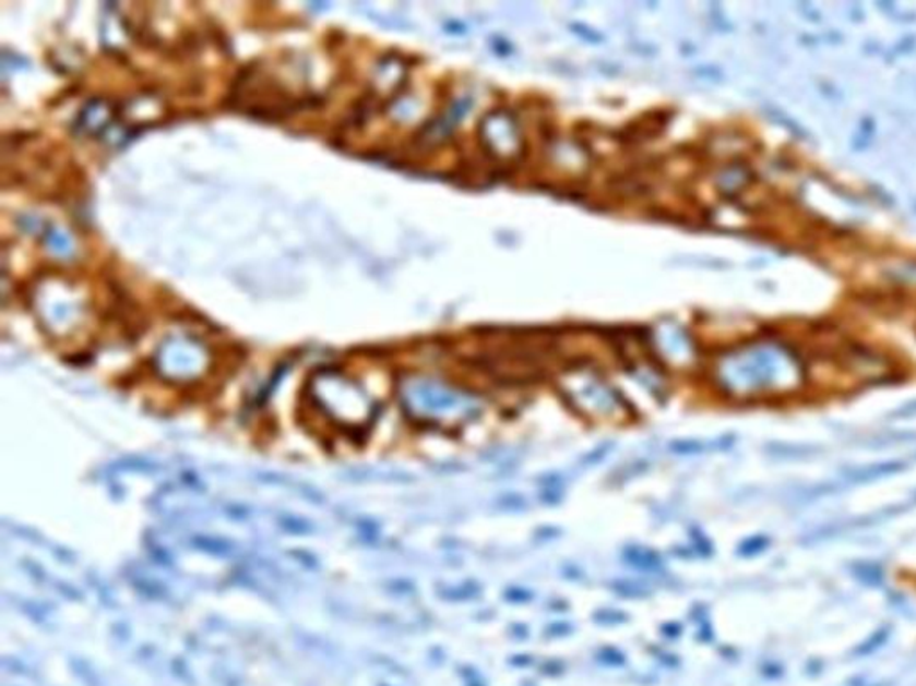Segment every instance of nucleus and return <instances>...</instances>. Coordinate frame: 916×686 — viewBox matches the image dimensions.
Masks as SVG:
<instances>
[{"label":"nucleus","mask_w":916,"mask_h":686,"mask_svg":"<svg viewBox=\"0 0 916 686\" xmlns=\"http://www.w3.org/2000/svg\"><path fill=\"white\" fill-rule=\"evenodd\" d=\"M58 282L52 288H41L40 297L36 299L40 306L45 324L52 332H67V327L74 326L80 318V301H75L69 291L61 290Z\"/></svg>","instance_id":"3"},{"label":"nucleus","mask_w":916,"mask_h":686,"mask_svg":"<svg viewBox=\"0 0 916 686\" xmlns=\"http://www.w3.org/2000/svg\"><path fill=\"white\" fill-rule=\"evenodd\" d=\"M47 245H49L56 254H69L72 251V245H70L69 238L64 237L63 232L60 231H50L49 237H47Z\"/></svg>","instance_id":"5"},{"label":"nucleus","mask_w":916,"mask_h":686,"mask_svg":"<svg viewBox=\"0 0 916 686\" xmlns=\"http://www.w3.org/2000/svg\"><path fill=\"white\" fill-rule=\"evenodd\" d=\"M308 392L313 406L342 430H360L371 417V405L364 392L337 371L318 372Z\"/></svg>","instance_id":"1"},{"label":"nucleus","mask_w":916,"mask_h":686,"mask_svg":"<svg viewBox=\"0 0 916 686\" xmlns=\"http://www.w3.org/2000/svg\"><path fill=\"white\" fill-rule=\"evenodd\" d=\"M115 113L114 108L105 100H92L81 111L80 119H78V129L85 131L86 134H106L114 131Z\"/></svg>","instance_id":"4"},{"label":"nucleus","mask_w":916,"mask_h":686,"mask_svg":"<svg viewBox=\"0 0 916 686\" xmlns=\"http://www.w3.org/2000/svg\"><path fill=\"white\" fill-rule=\"evenodd\" d=\"M209 349L193 336H169L159 344L154 365L162 377L176 383L198 380L209 369Z\"/></svg>","instance_id":"2"}]
</instances>
